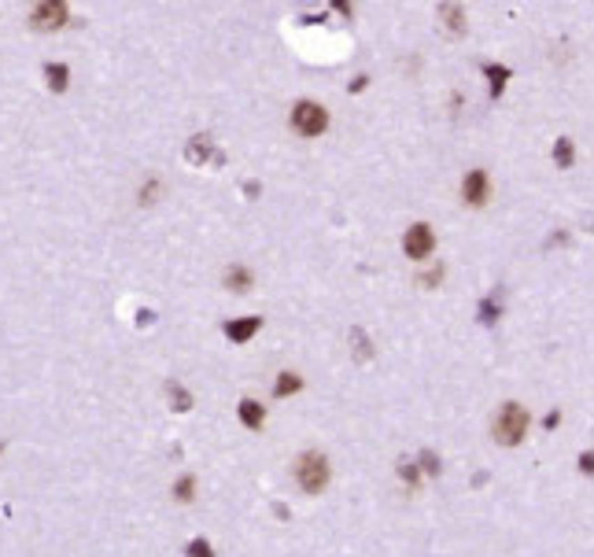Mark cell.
Instances as JSON below:
<instances>
[{
    "mask_svg": "<svg viewBox=\"0 0 594 557\" xmlns=\"http://www.w3.org/2000/svg\"><path fill=\"white\" fill-rule=\"evenodd\" d=\"M528 436V410L521 403H506L495 417V439L502 447H517Z\"/></svg>",
    "mask_w": 594,
    "mask_h": 557,
    "instance_id": "6da1fadb",
    "label": "cell"
},
{
    "mask_svg": "<svg viewBox=\"0 0 594 557\" xmlns=\"http://www.w3.org/2000/svg\"><path fill=\"white\" fill-rule=\"evenodd\" d=\"M295 480H299V487L306 491V495H318V491H325L329 484V461L325 454H299V461H295Z\"/></svg>",
    "mask_w": 594,
    "mask_h": 557,
    "instance_id": "7a4b0ae2",
    "label": "cell"
},
{
    "mask_svg": "<svg viewBox=\"0 0 594 557\" xmlns=\"http://www.w3.org/2000/svg\"><path fill=\"white\" fill-rule=\"evenodd\" d=\"M292 126L299 129L303 137H318V133H325V126H329V111L314 100H299L292 111Z\"/></svg>",
    "mask_w": 594,
    "mask_h": 557,
    "instance_id": "3957f363",
    "label": "cell"
},
{
    "mask_svg": "<svg viewBox=\"0 0 594 557\" xmlns=\"http://www.w3.org/2000/svg\"><path fill=\"white\" fill-rule=\"evenodd\" d=\"M403 248H406V255H410V258H429V255L436 251V232H432L429 225H424V222L410 225V229H406Z\"/></svg>",
    "mask_w": 594,
    "mask_h": 557,
    "instance_id": "277c9868",
    "label": "cell"
},
{
    "mask_svg": "<svg viewBox=\"0 0 594 557\" xmlns=\"http://www.w3.org/2000/svg\"><path fill=\"white\" fill-rule=\"evenodd\" d=\"M30 22L37 26V30H59L63 22H67V4L63 0H48V4H37Z\"/></svg>",
    "mask_w": 594,
    "mask_h": 557,
    "instance_id": "5b68a950",
    "label": "cell"
},
{
    "mask_svg": "<svg viewBox=\"0 0 594 557\" xmlns=\"http://www.w3.org/2000/svg\"><path fill=\"white\" fill-rule=\"evenodd\" d=\"M461 196H465V203L480 207V203L487 200V174H484V170H473L469 177H465V185H461Z\"/></svg>",
    "mask_w": 594,
    "mask_h": 557,
    "instance_id": "8992f818",
    "label": "cell"
},
{
    "mask_svg": "<svg viewBox=\"0 0 594 557\" xmlns=\"http://www.w3.org/2000/svg\"><path fill=\"white\" fill-rule=\"evenodd\" d=\"M258 329H262V318H244V321H229L225 336H229V340H237V343H244V340H251Z\"/></svg>",
    "mask_w": 594,
    "mask_h": 557,
    "instance_id": "52a82bcc",
    "label": "cell"
},
{
    "mask_svg": "<svg viewBox=\"0 0 594 557\" xmlns=\"http://www.w3.org/2000/svg\"><path fill=\"white\" fill-rule=\"evenodd\" d=\"M240 421L248 424V429H258V424L266 421V413H262V406H258L255 399H244L240 403Z\"/></svg>",
    "mask_w": 594,
    "mask_h": 557,
    "instance_id": "ba28073f",
    "label": "cell"
},
{
    "mask_svg": "<svg viewBox=\"0 0 594 557\" xmlns=\"http://www.w3.org/2000/svg\"><path fill=\"white\" fill-rule=\"evenodd\" d=\"M225 284L232 292H248L251 288V274L244 266H232V269H225Z\"/></svg>",
    "mask_w": 594,
    "mask_h": 557,
    "instance_id": "9c48e42d",
    "label": "cell"
},
{
    "mask_svg": "<svg viewBox=\"0 0 594 557\" xmlns=\"http://www.w3.org/2000/svg\"><path fill=\"white\" fill-rule=\"evenodd\" d=\"M45 77H48V85L56 89V93H63V89H67V67H63V63H48L45 67Z\"/></svg>",
    "mask_w": 594,
    "mask_h": 557,
    "instance_id": "30bf717a",
    "label": "cell"
},
{
    "mask_svg": "<svg viewBox=\"0 0 594 557\" xmlns=\"http://www.w3.org/2000/svg\"><path fill=\"white\" fill-rule=\"evenodd\" d=\"M484 74L491 77V93H502V85H506V77H510V70L506 67H495V63H487V67H484Z\"/></svg>",
    "mask_w": 594,
    "mask_h": 557,
    "instance_id": "8fae6325",
    "label": "cell"
},
{
    "mask_svg": "<svg viewBox=\"0 0 594 557\" xmlns=\"http://www.w3.org/2000/svg\"><path fill=\"white\" fill-rule=\"evenodd\" d=\"M303 387V380L295 377V373H281V380L274 384V395H292V392H299Z\"/></svg>",
    "mask_w": 594,
    "mask_h": 557,
    "instance_id": "7c38bea8",
    "label": "cell"
},
{
    "mask_svg": "<svg viewBox=\"0 0 594 557\" xmlns=\"http://www.w3.org/2000/svg\"><path fill=\"white\" fill-rule=\"evenodd\" d=\"M439 11H443V15L450 19V30H454V34H461V30H465V22H461V11H458V8H450V4H447V8H439Z\"/></svg>",
    "mask_w": 594,
    "mask_h": 557,
    "instance_id": "4fadbf2b",
    "label": "cell"
},
{
    "mask_svg": "<svg viewBox=\"0 0 594 557\" xmlns=\"http://www.w3.org/2000/svg\"><path fill=\"white\" fill-rule=\"evenodd\" d=\"M188 557H214V554H211V542H207V539L188 542Z\"/></svg>",
    "mask_w": 594,
    "mask_h": 557,
    "instance_id": "5bb4252c",
    "label": "cell"
},
{
    "mask_svg": "<svg viewBox=\"0 0 594 557\" xmlns=\"http://www.w3.org/2000/svg\"><path fill=\"white\" fill-rule=\"evenodd\" d=\"M192 484H196L192 476H181V484H177V498H181V502H188V498H192Z\"/></svg>",
    "mask_w": 594,
    "mask_h": 557,
    "instance_id": "9a60e30c",
    "label": "cell"
},
{
    "mask_svg": "<svg viewBox=\"0 0 594 557\" xmlns=\"http://www.w3.org/2000/svg\"><path fill=\"white\" fill-rule=\"evenodd\" d=\"M558 163L561 166L572 163V144H568V140H558Z\"/></svg>",
    "mask_w": 594,
    "mask_h": 557,
    "instance_id": "2e32d148",
    "label": "cell"
},
{
    "mask_svg": "<svg viewBox=\"0 0 594 557\" xmlns=\"http://www.w3.org/2000/svg\"><path fill=\"white\" fill-rule=\"evenodd\" d=\"M170 392H174V399H177V410H188V406H192V399H188L185 392H181L177 384H170Z\"/></svg>",
    "mask_w": 594,
    "mask_h": 557,
    "instance_id": "e0dca14e",
    "label": "cell"
},
{
    "mask_svg": "<svg viewBox=\"0 0 594 557\" xmlns=\"http://www.w3.org/2000/svg\"><path fill=\"white\" fill-rule=\"evenodd\" d=\"M399 473H403V480H410V484H417V469H413L410 461H403V469H399Z\"/></svg>",
    "mask_w": 594,
    "mask_h": 557,
    "instance_id": "ac0fdd59",
    "label": "cell"
},
{
    "mask_svg": "<svg viewBox=\"0 0 594 557\" xmlns=\"http://www.w3.org/2000/svg\"><path fill=\"white\" fill-rule=\"evenodd\" d=\"M421 461H424V469H429V473H439V461H436V458H432V454H424V458H421Z\"/></svg>",
    "mask_w": 594,
    "mask_h": 557,
    "instance_id": "d6986e66",
    "label": "cell"
}]
</instances>
